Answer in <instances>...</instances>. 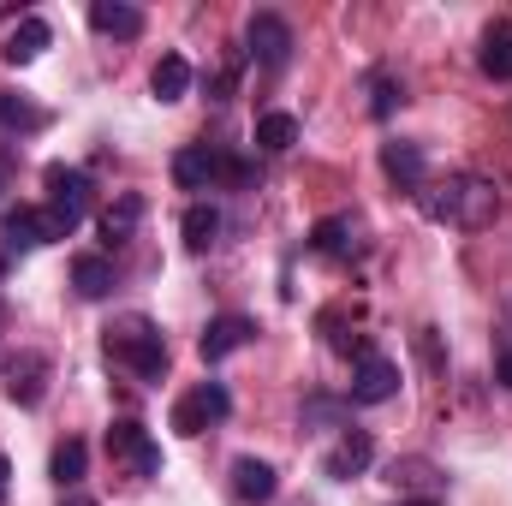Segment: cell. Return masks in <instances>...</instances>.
<instances>
[{
    "instance_id": "obj_20",
    "label": "cell",
    "mask_w": 512,
    "mask_h": 506,
    "mask_svg": "<svg viewBox=\"0 0 512 506\" xmlns=\"http://www.w3.org/2000/svg\"><path fill=\"white\" fill-rule=\"evenodd\" d=\"M137 221H143V197H137V191H120V197L102 209V239H108V245H126L131 233H137Z\"/></svg>"
},
{
    "instance_id": "obj_21",
    "label": "cell",
    "mask_w": 512,
    "mask_h": 506,
    "mask_svg": "<svg viewBox=\"0 0 512 506\" xmlns=\"http://www.w3.org/2000/svg\"><path fill=\"white\" fill-rule=\"evenodd\" d=\"M179 233H185V251H209L221 239V209L215 203H191L185 221H179Z\"/></svg>"
},
{
    "instance_id": "obj_27",
    "label": "cell",
    "mask_w": 512,
    "mask_h": 506,
    "mask_svg": "<svg viewBox=\"0 0 512 506\" xmlns=\"http://www.w3.org/2000/svg\"><path fill=\"white\" fill-rule=\"evenodd\" d=\"M405 102V84L393 72H370V114L376 120H393V108Z\"/></svg>"
},
{
    "instance_id": "obj_2",
    "label": "cell",
    "mask_w": 512,
    "mask_h": 506,
    "mask_svg": "<svg viewBox=\"0 0 512 506\" xmlns=\"http://www.w3.org/2000/svg\"><path fill=\"white\" fill-rule=\"evenodd\" d=\"M102 346H108V358L114 364H126L137 381H161L167 376V340H161V328L149 322V316H114L108 328H102Z\"/></svg>"
},
{
    "instance_id": "obj_4",
    "label": "cell",
    "mask_w": 512,
    "mask_h": 506,
    "mask_svg": "<svg viewBox=\"0 0 512 506\" xmlns=\"http://www.w3.org/2000/svg\"><path fill=\"white\" fill-rule=\"evenodd\" d=\"M233 417V393L221 387V381H197L179 405H173V435H185V441H197L203 429H215V423H227Z\"/></svg>"
},
{
    "instance_id": "obj_28",
    "label": "cell",
    "mask_w": 512,
    "mask_h": 506,
    "mask_svg": "<svg viewBox=\"0 0 512 506\" xmlns=\"http://www.w3.org/2000/svg\"><path fill=\"white\" fill-rule=\"evenodd\" d=\"M346 405H352V399H346ZM346 405H334V399H310V405H304V429H310V423H346Z\"/></svg>"
},
{
    "instance_id": "obj_10",
    "label": "cell",
    "mask_w": 512,
    "mask_h": 506,
    "mask_svg": "<svg viewBox=\"0 0 512 506\" xmlns=\"http://www.w3.org/2000/svg\"><path fill=\"white\" fill-rule=\"evenodd\" d=\"M399 393V364L393 358H382V352H370L364 364H352V405H387Z\"/></svg>"
},
{
    "instance_id": "obj_15",
    "label": "cell",
    "mask_w": 512,
    "mask_h": 506,
    "mask_svg": "<svg viewBox=\"0 0 512 506\" xmlns=\"http://www.w3.org/2000/svg\"><path fill=\"white\" fill-rule=\"evenodd\" d=\"M0 245H6V251H42V245H48V233H42V209H30V203L6 209V215H0Z\"/></svg>"
},
{
    "instance_id": "obj_17",
    "label": "cell",
    "mask_w": 512,
    "mask_h": 506,
    "mask_svg": "<svg viewBox=\"0 0 512 506\" xmlns=\"http://www.w3.org/2000/svg\"><path fill=\"white\" fill-rule=\"evenodd\" d=\"M477 66H483V78H495V84H512V24H489V30H483Z\"/></svg>"
},
{
    "instance_id": "obj_14",
    "label": "cell",
    "mask_w": 512,
    "mask_h": 506,
    "mask_svg": "<svg viewBox=\"0 0 512 506\" xmlns=\"http://www.w3.org/2000/svg\"><path fill=\"white\" fill-rule=\"evenodd\" d=\"M233 495L245 506H268L280 495V477H274V465L268 459H239L233 465Z\"/></svg>"
},
{
    "instance_id": "obj_31",
    "label": "cell",
    "mask_w": 512,
    "mask_h": 506,
    "mask_svg": "<svg viewBox=\"0 0 512 506\" xmlns=\"http://www.w3.org/2000/svg\"><path fill=\"white\" fill-rule=\"evenodd\" d=\"M399 506H441L435 495H417V501H399Z\"/></svg>"
},
{
    "instance_id": "obj_18",
    "label": "cell",
    "mask_w": 512,
    "mask_h": 506,
    "mask_svg": "<svg viewBox=\"0 0 512 506\" xmlns=\"http://www.w3.org/2000/svg\"><path fill=\"white\" fill-rule=\"evenodd\" d=\"M48 42H54V30H48V18H18V24H12V36H6V48H0V54H6V60H12V66H30V60H36V54H42V48H48Z\"/></svg>"
},
{
    "instance_id": "obj_1",
    "label": "cell",
    "mask_w": 512,
    "mask_h": 506,
    "mask_svg": "<svg viewBox=\"0 0 512 506\" xmlns=\"http://www.w3.org/2000/svg\"><path fill=\"white\" fill-rule=\"evenodd\" d=\"M417 209L429 221H447V227H465V233H483L495 215H501V191L495 179H477V173H447L435 185L417 191Z\"/></svg>"
},
{
    "instance_id": "obj_8",
    "label": "cell",
    "mask_w": 512,
    "mask_h": 506,
    "mask_svg": "<svg viewBox=\"0 0 512 506\" xmlns=\"http://www.w3.org/2000/svg\"><path fill=\"white\" fill-rule=\"evenodd\" d=\"M6 399L24 405V411H36L48 399V358L42 352H12L6 358Z\"/></svg>"
},
{
    "instance_id": "obj_22",
    "label": "cell",
    "mask_w": 512,
    "mask_h": 506,
    "mask_svg": "<svg viewBox=\"0 0 512 506\" xmlns=\"http://www.w3.org/2000/svg\"><path fill=\"white\" fill-rule=\"evenodd\" d=\"M72 286H78V298H90V304L108 298V292H114V262H108V256H78V262H72Z\"/></svg>"
},
{
    "instance_id": "obj_7",
    "label": "cell",
    "mask_w": 512,
    "mask_h": 506,
    "mask_svg": "<svg viewBox=\"0 0 512 506\" xmlns=\"http://www.w3.org/2000/svg\"><path fill=\"white\" fill-rule=\"evenodd\" d=\"M221 161H227L221 143H185L173 155V185L179 191H215L221 185Z\"/></svg>"
},
{
    "instance_id": "obj_25",
    "label": "cell",
    "mask_w": 512,
    "mask_h": 506,
    "mask_svg": "<svg viewBox=\"0 0 512 506\" xmlns=\"http://www.w3.org/2000/svg\"><path fill=\"white\" fill-rule=\"evenodd\" d=\"M36 126H42V108L24 90H0V131H36Z\"/></svg>"
},
{
    "instance_id": "obj_26",
    "label": "cell",
    "mask_w": 512,
    "mask_h": 506,
    "mask_svg": "<svg viewBox=\"0 0 512 506\" xmlns=\"http://www.w3.org/2000/svg\"><path fill=\"white\" fill-rule=\"evenodd\" d=\"M322 328H328V346H334L340 358H352V364L370 358V334H364V328H346L340 316H322Z\"/></svg>"
},
{
    "instance_id": "obj_6",
    "label": "cell",
    "mask_w": 512,
    "mask_h": 506,
    "mask_svg": "<svg viewBox=\"0 0 512 506\" xmlns=\"http://www.w3.org/2000/svg\"><path fill=\"white\" fill-rule=\"evenodd\" d=\"M245 48H251V60L262 72H286V60H292V24L280 18V12H256L251 24H245Z\"/></svg>"
},
{
    "instance_id": "obj_33",
    "label": "cell",
    "mask_w": 512,
    "mask_h": 506,
    "mask_svg": "<svg viewBox=\"0 0 512 506\" xmlns=\"http://www.w3.org/2000/svg\"><path fill=\"white\" fill-rule=\"evenodd\" d=\"M0 274H6V251H0Z\"/></svg>"
},
{
    "instance_id": "obj_24",
    "label": "cell",
    "mask_w": 512,
    "mask_h": 506,
    "mask_svg": "<svg viewBox=\"0 0 512 506\" xmlns=\"http://www.w3.org/2000/svg\"><path fill=\"white\" fill-rule=\"evenodd\" d=\"M292 143H298V120L292 114H262L256 120V149L262 155H286Z\"/></svg>"
},
{
    "instance_id": "obj_5",
    "label": "cell",
    "mask_w": 512,
    "mask_h": 506,
    "mask_svg": "<svg viewBox=\"0 0 512 506\" xmlns=\"http://www.w3.org/2000/svg\"><path fill=\"white\" fill-rule=\"evenodd\" d=\"M108 453L126 465L131 477H161V447H155V435H149L137 417L108 423Z\"/></svg>"
},
{
    "instance_id": "obj_16",
    "label": "cell",
    "mask_w": 512,
    "mask_h": 506,
    "mask_svg": "<svg viewBox=\"0 0 512 506\" xmlns=\"http://www.w3.org/2000/svg\"><path fill=\"white\" fill-rule=\"evenodd\" d=\"M90 30H102L114 42H131V36H143V12L131 0H90Z\"/></svg>"
},
{
    "instance_id": "obj_30",
    "label": "cell",
    "mask_w": 512,
    "mask_h": 506,
    "mask_svg": "<svg viewBox=\"0 0 512 506\" xmlns=\"http://www.w3.org/2000/svg\"><path fill=\"white\" fill-rule=\"evenodd\" d=\"M6 477H12V459L0 453V506H6Z\"/></svg>"
},
{
    "instance_id": "obj_9",
    "label": "cell",
    "mask_w": 512,
    "mask_h": 506,
    "mask_svg": "<svg viewBox=\"0 0 512 506\" xmlns=\"http://www.w3.org/2000/svg\"><path fill=\"white\" fill-rule=\"evenodd\" d=\"M370 459H376V441H370V429H346L328 453H322V477H334V483H352V477H364L370 471Z\"/></svg>"
},
{
    "instance_id": "obj_3",
    "label": "cell",
    "mask_w": 512,
    "mask_h": 506,
    "mask_svg": "<svg viewBox=\"0 0 512 506\" xmlns=\"http://www.w3.org/2000/svg\"><path fill=\"white\" fill-rule=\"evenodd\" d=\"M42 185H48V209H42V233H48V245H54V239H72L78 221L90 215V179H84L78 167L54 161V167L42 173Z\"/></svg>"
},
{
    "instance_id": "obj_23",
    "label": "cell",
    "mask_w": 512,
    "mask_h": 506,
    "mask_svg": "<svg viewBox=\"0 0 512 506\" xmlns=\"http://www.w3.org/2000/svg\"><path fill=\"white\" fill-rule=\"evenodd\" d=\"M84 465H90V447L72 435V441H60V447H54V459H48V477H54L60 489H78V483H84Z\"/></svg>"
},
{
    "instance_id": "obj_12",
    "label": "cell",
    "mask_w": 512,
    "mask_h": 506,
    "mask_svg": "<svg viewBox=\"0 0 512 506\" xmlns=\"http://www.w3.org/2000/svg\"><path fill=\"white\" fill-rule=\"evenodd\" d=\"M316 256H334V262H346V256L364 251V233H358V221L352 215H328V221H316L310 227V239H304Z\"/></svg>"
},
{
    "instance_id": "obj_32",
    "label": "cell",
    "mask_w": 512,
    "mask_h": 506,
    "mask_svg": "<svg viewBox=\"0 0 512 506\" xmlns=\"http://www.w3.org/2000/svg\"><path fill=\"white\" fill-rule=\"evenodd\" d=\"M66 506H96V501H90V495H72V501H66Z\"/></svg>"
},
{
    "instance_id": "obj_19",
    "label": "cell",
    "mask_w": 512,
    "mask_h": 506,
    "mask_svg": "<svg viewBox=\"0 0 512 506\" xmlns=\"http://www.w3.org/2000/svg\"><path fill=\"white\" fill-rule=\"evenodd\" d=\"M149 90H155V102H185L191 96V60L185 54H161L155 72H149Z\"/></svg>"
},
{
    "instance_id": "obj_11",
    "label": "cell",
    "mask_w": 512,
    "mask_h": 506,
    "mask_svg": "<svg viewBox=\"0 0 512 506\" xmlns=\"http://www.w3.org/2000/svg\"><path fill=\"white\" fill-rule=\"evenodd\" d=\"M256 340V322L251 316H215L209 328H203V340H197V352H203V364H221V358H233V352H245Z\"/></svg>"
},
{
    "instance_id": "obj_13",
    "label": "cell",
    "mask_w": 512,
    "mask_h": 506,
    "mask_svg": "<svg viewBox=\"0 0 512 506\" xmlns=\"http://www.w3.org/2000/svg\"><path fill=\"white\" fill-rule=\"evenodd\" d=\"M382 173L399 185V191H423V185H429V161H423V149L405 143V137L382 143Z\"/></svg>"
},
{
    "instance_id": "obj_29",
    "label": "cell",
    "mask_w": 512,
    "mask_h": 506,
    "mask_svg": "<svg viewBox=\"0 0 512 506\" xmlns=\"http://www.w3.org/2000/svg\"><path fill=\"white\" fill-rule=\"evenodd\" d=\"M495 381H501V387H512V352H501V364H495Z\"/></svg>"
}]
</instances>
